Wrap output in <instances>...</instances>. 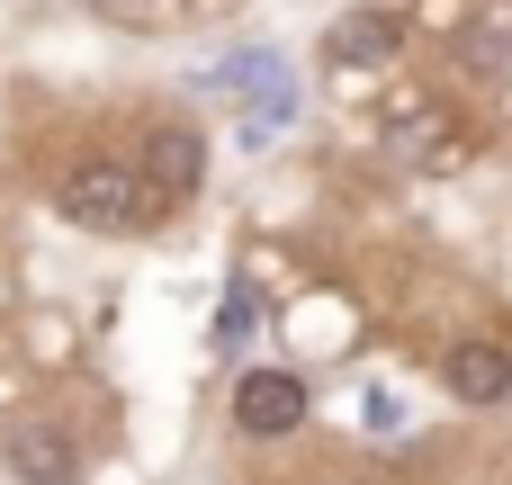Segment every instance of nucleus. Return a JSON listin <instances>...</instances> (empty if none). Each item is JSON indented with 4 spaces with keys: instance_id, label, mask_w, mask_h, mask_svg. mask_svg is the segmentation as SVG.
Returning a JSON list of instances; mask_svg holds the SVG:
<instances>
[{
    "instance_id": "obj_1",
    "label": "nucleus",
    "mask_w": 512,
    "mask_h": 485,
    "mask_svg": "<svg viewBox=\"0 0 512 485\" xmlns=\"http://www.w3.org/2000/svg\"><path fill=\"white\" fill-rule=\"evenodd\" d=\"M63 216H72L81 234H135V225L153 216V189H144V171H126V162H81V171L63 180Z\"/></svg>"
},
{
    "instance_id": "obj_2",
    "label": "nucleus",
    "mask_w": 512,
    "mask_h": 485,
    "mask_svg": "<svg viewBox=\"0 0 512 485\" xmlns=\"http://www.w3.org/2000/svg\"><path fill=\"white\" fill-rule=\"evenodd\" d=\"M234 423H243L252 441L297 432V423H306V378H297V369H243V378H234Z\"/></svg>"
},
{
    "instance_id": "obj_3",
    "label": "nucleus",
    "mask_w": 512,
    "mask_h": 485,
    "mask_svg": "<svg viewBox=\"0 0 512 485\" xmlns=\"http://www.w3.org/2000/svg\"><path fill=\"white\" fill-rule=\"evenodd\" d=\"M396 54H405V18L396 9H342L324 27V63H342V72H387Z\"/></svg>"
},
{
    "instance_id": "obj_4",
    "label": "nucleus",
    "mask_w": 512,
    "mask_h": 485,
    "mask_svg": "<svg viewBox=\"0 0 512 485\" xmlns=\"http://www.w3.org/2000/svg\"><path fill=\"white\" fill-rule=\"evenodd\" d=\"M0 459H9V477H18V485H72V477H81V450H72L63 423H45V414L9 423V432H0Z\"/></svg>"
},
{
    "instance_id": "obj_5",
    "label": "nucleus",
    "mask_w": 512,
    "mask_h": 485,
    "mask_svg": "<svg viewBox=\"0 0 512 485\" xmlns=\"http://www.w3.org/2000/svg\"><path fill=\"white\" fill-rule=\"evenodd\" d=\"M198 171H207V144H198L189 126H153V144H144V189H153V207L198 198Z\"/></svg>"
},
{
    "instance_id": "obj_6",
    "label": "nucleus",
    "mask_w": 512,
    "mask_h": 485,
    "mask_svg": "<svg viewBox=\"0 0 512 485\" xmlns=\"http://www.w3.org/2000/svg\"><path fill=\"white\" fill-rule=\"evenodd\" d=\"M441 378H450L459 405H504L512 396V351L504 342H459V351L441 360Z\"/></svg>"
},
{
    "instance_id": "obj_7",
    "label": "nucleus",
    "mask_w": 512,
    "mask_h": 485,
    "mask_svg": "<svg viewBox=\"0 0 512 485\" xmlns=\"http://www.w3.org/2000/svg\"><path fill=\"white\" fill-rule=\"evenodd\" d=\"M288 117H297V81L279 72L270 90H252V117H243V144H279V135H288Z\"/></svg>"
},
{
    "instance_id": "obj_8",
    "label": "nucleus",
    "mask_w": 512,
    "mask_h": 485,
    "mask_svg": "<svg viewBox=\"0 0 512 485\" xmlns=\"http://www.w3.org/2000/svg\"><path fill=\"white\" fill-rule=\"evenodd\" d=\"M279 72H288V63L252 45V54H234V63H216V72H207V90H234V99H252V90H270Z\"/></svg>"
},
{
    "instance_id": "obj_9",
    "label": "nucleus",
    "mask_w": 512,
    "mask_h": 485,
    "mask_svg": "<svg viewBox=\"0 0 512 485\" xmlns=\"http://www.w3.org/2000/svg\"><path fill=\"white\" fill-rule=\"evenodd\" d=\"M108 27H162V18H180V0H90Z\"/></svg>"
},
{
    "instance_id": "obj_10",
    "label": "nucleus",
    "mask_w": 512,
    "mask_h": 485,
    "mask_svg": "<svg viewBox=\"0 0 512 485\" xmlns=\"http://www.w3.org/2000/svg\"><path fill=\"white\" fill-rule=\"evenodd\" d=\"M252 315H261V306H252V288H234V297L216 306V324H207V333H216V351H234V342L252 333Z\"/></svg>"
},
{
    "instance_id": "obj_11",
    "label": "nucleus",
    "mask_w": 512,
    "mask_h": 485,
    "mask_svg": "<svg viewBox=\"0 0 512 485\" xmlns=\"http://www.w3.org/2000/svg\"><path fill=\"white\" fill-rule=\"evenodd\" d=\"M468 72H504V36H495V27L468 36Z\"/></svg>"
}]
</instances>
